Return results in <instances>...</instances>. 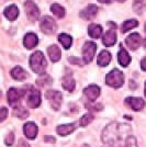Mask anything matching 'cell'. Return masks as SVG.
Instances as JSON below:
<instances>
[{
    "label": "cell",
    "instance_id": "8992f818",
    "mask_svg": "<svg viewBox=\"0 0 146 147\" xmlns=\"http://www.w3.org/2000/svg\"><path fill=\"white\" fill-rule=\"evenodd\" d=\"M97 51V45L93 42H86L82 47V58L85 64H89L92 61L95 53Z\"/></svg>",
    "mask_w": 146,
    "mask_h": 147
},
{
    "label": "cell",
    "instance_id": "7a4b0ae2",
    "mask_svg": "<svg viewBox=\"0 0 146 147\" xmlns=\"http://www.w3.org/2000/svg\"><path fill=\"white\" fill-rule=\"evenodd\" d=\"M105 84L113 88H120L124 84V75L119 69H113L107 75Z\"/></svg>",
    "mask_w": 146,
    "mask_h": 147
},
{
    "label": "cell",
    "instance_id": "e575fe53",
    "mask_svg": "<svg viewBox=\"0 0 146 147\" xmlns=\"http://www.w3.org/2000/svg\"><path fill=\"white\" fill-rule=\"evenodd\" d=\"M98 1L101 3H110L111 2V0H98Z\"/></svg>",
    "mask_w": 146,
    "mask_h": 147
},
{
    "label": "cell",
    "instance_id": "d6a6232c",
    "mask_svg": "<svg viewBox=\"0 0 146 147\" xmlns=\"http://www.w3.org/2000/svg\"><path fill=\"white\" fill-rule=\"evenodd\" d=\"M7 117V109L6 108H1V121H5Z\"/></svg>",
    "mask_w": 146,
    "mask_h": 147
},
{
    "label": "cell",
    "instance_id": "44dd1931",
    "mask_svg": "<svg viewBox=\"0 0 146 147\" xmlns=\"http://www.w3.org/2000/svg\"><path fill=\"white\" fill-rule=\"evenodd\" d=\"M118 59H119V63H120V65L122 67H126L130 64V61H131V57H130V55H128V52L125 49H121L119 54H118Z\"/></svg>",
    "mask_w": 146,
    "mask_h": 147
},
{
    "label": "cell",
    "instance_id": "f1b7e54d",
    "mask_svg": "<svg viewBox=\"0 0 146 147\" xmlns=\"http://www.w3.org/2000/svg\"><path fill=\"white\" fill-rule=\"evenodd\" d=\"M144 8V0H135L134 1V9L137 13H142V10Z\"/></svg>",
    "mask_w": 146,
    "mask_h": 147
},
{
    "label": "cell",
    "instance_id": "ffe728a7",
    "mask_svg": "<svg viewBox=\"0 0 146 147\" xmlns=\"http://www.w3.org/2000/svg\"><path fill=\"white\" fill-rule=\"evenodd\" d=\"M11 77L16 80H23L28 77V74H26V71L23 68H21L20 66H17V67H14L11 70Z\"/></svg>",
    "mask_w": 146,
    "mask_h": 147
},
{
    "label": "cell",
    "instance_id": "e0dca14e",
    "mask_svg": "<svg viewBox=\"0 0 146 147\" xmlns=\"http://www.w3.org/2000/svg\"><path fill=\"white\" fill-rule=\"evenodd\" d=\"M76 129V124L72 123V124H64V125H59L57 127V133L61 136H67L70 133H73Z\"/></svg>",
    "mask_w": 146,
    "mask_h": 147
},
{
    "label": "cell",
    "instance_id": "8fae6325",
    "mask_svg": "<svg viewBox=\"0 0 146 147\" xmlns=\"http://www.w3.org/2000/svg\"><path fill=\"white\" fill-rule=\"evenodd\" d=\"M84 93H85V96L87 97V99L89 101L95 102L97 100L98 97H99V94H100V88L98 86H96V85H91V86L85 88Z\"/></svg>",
    "mask_w": 146,
    "mask_h": 147
},
{
    "label": "cell",
    "instance_id": "4dcf8cb0",
    "mask_svg": "<svg viewBox=\"0 0 146 147\" xmlns=\"http://www.w3.org/2000/svg\"><path fill=\"white\" fill-rule=\"evenodd\" d=\"M86 107L88 108V109H90V110H93V111H100L102 109V105L101 104H86Z\"/></svg>",
    "mask_w": 146,
    "mask_h": 147
},
{
    "label": "cell",
    "instance_id": "cb8c5ba5",
    "mask_svg": "<svg viewBox=\"0 0 146 147\" xmlns=\"http://www.w3.org/2000/svg\"><path fill=\"white\" fill-rule=\"evenodd\" d=\"M58 41H59V43L64 46L65 49H69V47L72 46V43H73L72 36H69L68 34H65V33H63V34H61V35L58 36Z\"/></svg>",
    "mask_w": 146,
    "mask_h": 147
},
{
    "label": "cell",
    "instance_id": "836d02e7",
    "mask_svg": "<svg viewBox=\"0 0 146 147\" xmlns=\"http://www.w3.org/2000/svg\"><path fill=\"white\" fill-rule=\"evenodd\" d=\"M141 68L146 71V57L144 59H142V61H141Z\"/></svg>",
    "mask_w": 146,
    "mask_h": 147
},
{
    "label": "cell",
    "instance_id": "7c38bea8",
    "mask_svg": "<svg viewBox=\"0 0 146 147\" xmlns=\"http://www.w3.org/2000/svg\"><path fill=\"white\" fill-rule=\"evenodd\" d=\"M125 102L133 109L134 111H141L144 109L145 102L142 98H135V97H128L125 99Z\"/></svg>",
    "mask_w": 146,
    "mask_h": 147
},
{
    "label": "cell",
    "instance_id": "9a60e30c",
    "mask_svg": "<svg viewBox=\"0 0 146 147\" xmlns=\"http://www.w3.org/2000/svg\"><path fill=\"white\" fill-rule=\"evenodd\" d=\"M39 43V38L37 36L34 34V33H28L24 36V40H23V44L24 46L28 49H31L33 47H35Z\"/></svg>",
    "mask_w": 146,
    "mask_h": 147
},
{
    "label": "cell",
    "instance_id": "6da1fadb",
    "mask_svg": "<svg viewBox=\"0 0 146 147\" xmlns=\"http://www.w3.org/2000/svg\"><path fill=\"white\" fill-rule=\"evenodd\" d=\"M30 66L34 73L39 75H44L46 69V61L42 52H35L30 57Z\"/></svg>",
    "mask_w": 146,
    "mask_h": 147
},
{
    "label": "cell",
    "instance_id": "603a6c76",
    "mask_svg": "<svg viewBox=\"0 0 146 147\" xmlns=\"http://www.w3.org/2000/svg\"><path fill=\"white\" fill-rule=\"evenodd\" d=\"M88 33L92 38H99L102 34V28L99 24H90L88 26Z\"/></svg>",
    "mask_w": 146,
    "mask_h": 147
},
{
    "label": "cell",
    "instance_id": "484cf974",
    "mask_svg": "<svg viewBox=\"0 0 146 147\" xmlns=\"http://www.w3.org/2000/svg\"><path fill=\"white\" fill-rule=\"evenodd\" d=\"M51 10H52V12L54 13L57 18L62 19L65 17V9L62 6H59L58 3H53L51 6Z\"/></svg>",
    "mask_w": 146,
    "mask_h": 147
},
{
    "label": "cell",
    "instance_id": "5bb4252c",
    "mask_svg": "<svg viewBox=\"0 0 146 147\" xmlns=\"http://www.w3.org/2000/svg\"><path fill=\"white\" fill-rule=\"evenodd\" d=\"M98 10H99V9H98L97 6H95V5H89L87 8H85V9L80 12V16L84 19H86V20H91V19H93L97 16Z\"/></svg>",
    "mask_w": 146,
    "mask_h": 147
},
{
    "label": "cell",
    "instance_id": "4316f807",
    "mask_svg": "<svg viewBox=\"0 0 146 147\" xmlns=\"http://www.w3.org/2000/svg\"><path fill=\"white\" fill-rule=\"evenodd\" d=\"M14 114L19 117V119H25L29 117V112L25 110L22 107H16L14 108Z\"/></svg>",
    "mask_w": 146,
    "mask_h": 147
},
{
    "label": "cell",
    "instance_id": "52a82bcc",
    "mask_svg": "<svg viewBox=\"0 0 146 147\" xmlns=\"http://www.w3.org/2000/svg\"><path fill=\"white\" fill-rule=\"evenodd\" d=\"M46 98L49 101V103L52 105V108L54 110H58L59 107L62 104V99H63V96L59 91L57 90H49L46 92Z\"/></svg>",
    "mask_w": 146,
    "mask_h": 147
},
{
    "label": "cell",
    "instance_id": "ba28073f",
    "mask_svg": "<svg viewBox=\"0 0 146 147\" xmlns=\"http://www.w3.org/2000/svg\"><path fill=\"white\" fill-rule=\"evenodd\" d=\"M23 93H24L23 91L16 89V88L9 89V91H8V103L12 105V107H17L20 103V100L22 98Z\"/></svg>",
    "mask_w": 146,
    "mask_h": 147
},
{
    "label": "cell",
    "instance_id": "277c9868",
    "mask_svg": "<svg viewBox=\"0 0 146 147\" xmlns=\"http://www.w3.org/2000/svg\"><path fill=\"white\" fill-rule=\"evenodd\" d=\"M26 103L30 108L35 109L41 104V93L34 88H30V91L26 92Z\"/></svg>",
    "mask_w": 146,
    "mask_h": 147
},
{
    "label": "cell",
    "instance_id": "d6986e66",
    "mask_svg": "<svg viewBox=\"0 0 146 147\" xmlns=\"http://www.w3.org/2000/svg\"><path fill=\"white\" fill-rule=\"evenodd\" d=\"M111 61V54H110L108 51H102L99 56H98L97 63L99 66L104 67V66H108L109 63Z\"/></svg>",
    "mask_w": 146,
    "mask_h": 147
},
{
    "label": "cell",
    "instance_id": "5b68a950",
    "mask_svg": "<svg viewBox=\"0 0 146 147\" xmlns=\"http://www.w3.org/2000/svg\"><path fill=\"white\" fill-rule=\"evenodd\" d=\"M24 10L26 17L30 19L31 21H36L40 17V10L37 6L31 0H26L24 2Z\"/></svg>",
    "mask_w": 146,
    "mask_h": 147
},
{
    "label": "cell",
    "instance_id": "1f68e13d",
    "mask_svg": "<svg viewBox=\"0 0 146 147\" xmlns=\"http://www.w3.org/2000/svg\"><path fill=\"white\" fill-rule=\"evenodd\" d=\"M18 147H30V145L25 141H23V140H20L18 142Z\"/></svg>",
    "mask_w": 146,
    "mask_h": 147
},
{
    "label": "cell",
    "instance_id": "2e32d148",
    "mask_svg": "<svg viewBox=\"0 0 146 147\" xmlns=\"http://www.w3.org/2000/svg\"><path fill=\"white\" fill-rule=\"evenodd\" d=\"M47 52H49V58H51V61H53V63H56V61H58L61 59L62 52L57 45H51L49 49H47Z\"/></svg>",
    "mask_w": 146,
    "mask_h": 147
},
{
    "label": "cell",
    "instance_id": "83f0119b",
    "mask_svg": "<svg viewBox=\"0 0 146 147\" xmlns=\"http://www.w3.org/2000/svg\"><path fill=\"white\" fill-rule=\"evenodd\" d=\"M92 120H93V115H92L91 113H87L85 114L84 117H81V120H80V125L82 126V127H85L87 126L88 124H90L92 122Z\"/></svg>",
    "mask_w": 146,
    "mask_h": 147
},
{
    "label": "cell",
    "instance_id": "9c48e42d",
    "mask_svg": "<svg viewBox=\"0 0 146 147\" xmlns=\"http://www.w3.org/2000/svg\"><path fill=\"white\" fill-rule=\"evenodd\" d=\"M125 43L128 46V49H132V51H135L140 47L141 43H142V37L139 33H133L131 35H128L125 40Z\"/></svg>",
    "mask_w": 146,
    "mask_h": 147
},
{
    "label": "cell",
    "instance_id": "3957f363",
    "mask_svg": "<svg viewBox=\"0 0 146 147\" xmlns=\"http://www.w3.org/2000/svg\"><path fill=\"white\" fill-rule=\"evenodd\" d=\"M40 28H41V31L45 34H54L57 31L56 22L53 20V18H51L49 16L42 18L41 22H40Z\"/></svg>",
    "mask_w": 146,
    "mask_h": 147
},
{
    "label": "cell",
    "instance_id": "8d00e7d4",
    "mask_svg": "<svg viewBox=\"0 0 146 147\" xmlns=\"http://www.w3.org/2000/svg\"><path fill=\"white\" fill-rule=\"evenodd\" d=\"M82 147H90V146H89V145H87V144H84V145H82Z\"/></svg>",
    "mask_w": 146,
    "mask_h": 147
},
{
    "label": "cell",
    "instance_id": "ac0fdd59",
    "mask_svg": "<svg viewBox=\"0 0 146 147\" xmlns=\"http://www.w3.org/2000/svg\"><path fill=\"white\" fill-rule=\"evenodd\" d=\"M3 13H5V17L9 21H14L19 17V9L14 5H12V6H9L8 8H6Z\"/></svg>",
    "mask_w": 146,
    "mask_h": 147
},
{
    "label": "cell",
    "instance_id": "f35d334b",
    "mask_svg": "<svg viewBox=\"0 0 146 147\" xmlns=\"http://www.w3.org/2000/svg\"><path fill=\"white\" fill-rule=\"evenodd\" d=\"M145 96H146V84H145Z\"/></svg>",
    "mask_w": 146,
    "mask_h": 147
},
{
    "label": "cell",
    "instance_id": "d590c367",
    "mask_svg": "<svg viewBox=\"0 0 146 147\" xmlns=\"http://www.w3.org/2000/svg\"><path fill=\"white\" fill-rule=\"evenodd\" d=\"M103 147H113V146H112V145H110V144H107V143H105V145H104Z\"/></svg>",
    "mask_w": 146,
    "mask_h": 147
},
{
    "label": "cell",
    "instance_id": "d4e9b609",
    "mask_svg": "<svg viewBox=\"0 0 146 147\" xmlns=\"http://www.w3.org/2000/svg\"><path fill=\"white\" fill-rule=\"evenodd\" d=\"M139 25V22L136 21V20H126V21H124V23L122 24L121 26V32L122 33H125V32H128V30H131V29H133V28H136Z\"/></svg>",
    "mask_w": 146,
    "mask_h": 147
},
{
    "label": "cell",
    "instance_id": "ab89813d",
    "mask_svg": "<svg viewBox=\"0 0 146 147\" xmlns=\"http://www.w3.org/2000/svg\"><path fill=\"white\" fill-rule=\"evenodd\" d=\"M145 33H146V23H145Z\"/></svg>",
    "mask_w": 146,
    "mask_h": 147
},
{
    "label": "cell",
    "instance_id": "f546056e",
    "mask_svg": "<svg viewBox=\"0 0 146 147\" xmlns=\"http://www.w3.org/2000/svg\"><path fill=\"white\" fill-rule=\"evenodd\" d=\"M13 141H14V135H13L12 132H10L9 134L7 135V137H6V145L7 146H11L13 144Z\"/></svg>",
    "mask_w": 146,
    "mask_h": 147
},
{
    "label": "cell",
    "instance_id": "74e56055",
    "mask_svg": "<svg viewBox=\"0 0 146 147\" xmlns=\"http://www.w3.org/2000/svg\"><path fill=\"white\" fill-rule=\"evenodd\" d=\"M116 1H119V2H123V1H125V0H116Z\"/></svg>",
    "mask_w": 146,
    "mask_h": 147
},
{
    "label": "cell",
    "instance_id": "30bf717a",
    "mask_svg": "<svg viewBox=\"0 0 146 147\" xmlns=\"http://www.w3.org/2000/svg\"><path fill=\"white\" fill-rule=\"evenodd\" d=\"M116 42V26L111 28L107 31L102 36V43L105 46H112Z\"/></svg>",
    "mask_w": 146,
    "mask_h": 147
},
{
    "label": "cell",
    "instance_id": "4fadbf2b",
    "mask_svg": "<svg viewBox=\"0 0 146 147\" xmlns=\"http://www.w3.org/2000/svg\"><path fill=\"white\" fill-rule=\"evenodd\" d=\"M37 131H39V129H37L36 124L33 122L26 123V124H24V126H23V132H24L25 136L28 138H30V140H34L36 137Z\"/></svg>",
    "mask_w": 146,
    "mask_h": 147
},
{
    "label": "cell",
    "instance_id": "7402d4cb",
    "mask_svg": "<svg viewBox=\"0 0 146 147\" xmlns=\"http://www.w3.org/2000/svg\"><path fill=\"white\" fill-rule=\"evenodd\" d=\"M62 85H63L64 89H66L68 91H73L74 89H75V80L73 79L72 75L67 74L66 76L63 78V80H62Z\"/></svg>",
    "mask_w": 146,
    "mask_h": 147
}]
</instances>
